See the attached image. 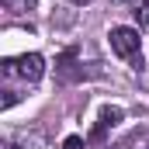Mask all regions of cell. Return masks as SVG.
I'll use <instances>...</instances> for the list:
<instances>
[{"mask_svg":"<svg viewBox=\"0 0 149 149\" xmlns=\"http://www.w3.org/2000/svg\"><path fill=\"white\" fill-rule=\"evenodd\" d=\"M111 52L128 59L135 70L142 66V38L135 28H111Z\"/></svg>","mask_w":149,"mask_h":149,"instance_id":"cell-1","label":"cell"},{"mask_svg":"<svg viewBox=\"0 0 149 149\" xmlns=\"http://www.w3.org/2000/svg\"><path fill=\"white\" fill-rule=\"evenodd\" d=\"M0 66H3V76H21L24 83H38L42 73H45V59L38 52H24L17 59H3Z\"/></svg>","mask_w":149,"mask_h":149,"instance_id":"cell-2","label":"cell"},{"mask_svg":"<svg viewBox=\"0 0 149 149\" xmlns=\"http://www.w3.org/2000/svg\"><path fill=\"white\" fill-rule=\"evenodd\" d=\"M121 118H125V111H121V108H114V104H104V108H101V118H97V128H94V135H90V139H94V142H101V139L111 132V128L121 121Z\"/></svg>","mask_w":149,"mask_h":149,"instance_id":"cell-3","label":"cell"},{"mask_svg":"<svg viewBox=\"0 0 149 149\" xmlns=\"http://www.w3.org/2000/svg\"><path fill=\"white\" fill-rule=\"evenodd\" d=\"M56 73H59V80H80L83 76V70H76V49H66L63 56H59V63H56Z\"/></svg>","mask_w":149,"mask_h":149,"instance_id":"cell-4","label":"cell"},{"mask_svg":"<svg viewBox=\"0 0 149 149\" xmlns=\"http://www.w3.org/2000/svg\"><path fill=\"white\" fill-rule=\"evenodd\" d=\"M111 149H149V128H135L125 139H118Z\"/></svg>","mask_w":149,"mask_h":149,"instance_id":"cell-5","label":"cell"},{"mask_svg":"<svg viewBox=\"0 0 149 149\" xmlns=\"http://www.w3.org/2000/svg\"><path fill=\"white\" fill-rule=\"evenodd\" d=\"M3 7L14 14H28V10H35V0H3Z\"/></svg>","mask_w":149,"mask_h":149,"instance_id":"cell-6","label":"cell"},{"mask_svg":"<svg viewBox=\"0 0 149 149\" xmlns=\"http://www.w3.org/2000/svg\"><path fill=\"white\" fill-rule=\"evenodd\" d=\"M132 14H135V21H139V24H142V28H146V24H149V0H139V3H135V10H132Z\"/></svg>","mask_w":149,"mask_h":149,"instance_id":"cell-7","label":"cell"},{"mask_svg":"<svg viewBox=\"0 0 149 149\" xmlns=\"http://www.w3.org/2000/svg\"><path fill=\"white\" fill-rule=\"evenodd\" d=\"M63 149H83V139H80V135H70V139L63 142Z\"/></svg>","mask_w":149,"mask_h":149,"instance_id":"cell-8","label":"cell"},{"mask_svg":"<svg viewBox=\"0 0 149 149\" xmlns=\"http://www.w3.org/2000/svg\"><path fill=\"white\" fill-rule=\"evenodd\" d=\"M83 3H87V0H83Z\"/></svg>","mask_w":149,"mask_h":149,"instance_id":"cell-9","label":"cell"}]
</instances>
